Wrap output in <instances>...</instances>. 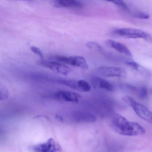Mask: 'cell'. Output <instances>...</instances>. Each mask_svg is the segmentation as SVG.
<instances>
[{"instance_id": "1", "label": "cell", "mask_w": 152, "mask_h": 152, "mask_svg": "<svg viewBox=\"0 0 152 152\" xmlns=\"http://www.w3.org/2000/svg\"><path fill=\"white\" fill-rule=\"evenodd\" d=\"M111 126L120 134L128 136H135L145 134V130L137 122L129 121L125 117L117 113L112 115Z\"/></svg>"}, {"instance_id": "2", "label": "cell", "mask_w": 152, "mask_h": 152, "mask_svg": "<svg viewBox=\"0 0 152 152\" xmlns=\"http://www.w3.org/2000/svg\"><path fill=\"white\" fill-rule=\"evenodd\" d=\"M123 101L131 107L137 115L148 123L152 124V112L143 104L129 96L122 97Z\"/></svg>"}, {"instance_id": "3", "label": "cell", "mask_w": 152, "mask_h": 152, "mask_svg": "<svg viewBox=\"0 0 152 152\" xmlns=\"http://www.w3.org/2000/svg\"><path fill=\"white\" fill-rule=\"evenodd\" d=\"M115 35L129 39H142L152 43V37L147 32L140 29L132 28H119L113 31Z\"/></svg>"}, {"instance_id": "4", "label": "cell", "mask_w": 152, "mask_h": 152, "mask_svg": "<svg viewBox=\"0 0 152 152\" xmlns=\"http://www.w3.org/2000/svg\"><path fill=\"white\" fill-rule=\"evenodd\" d=\"M52 58L55 60L56 61L80 68L81 69H87L88 68V64L86 61L84 57L81 56L66 57L55 55L53 56Z\"/></svg>"}, {"instance_id": "5", "label": "cell", "mask_w": 152, "mask_h": 152, "mask_svg": "<svg viewBox=\"0 0 152 152\" xmlns=\"http://www.w3.org/2000/svg\"><path fill=\"white\" fill-rule=\"evenodd\" d=\"M58 82L70 88L82 92H89L91 89V85L88 82L84 80H60Z\"/></svg>"}, {"instance_id": "6", "label": "cell", "mask_w": 152, "mask_h": 152, "mask_svg": "<svg viewBox=\"0 0 152 152\" xmlns=\"http://www.w3.org/2000/svg\"><path fill=\"white\" fill-rule=\"evenodd\" d=\"M98 70L102 75L106 77L124 78L127 76L126 70L119 67L104 66L100 67Z\"/></svg>"}, {"instance_id": "7", "label": "cell", "mask_w": 152, "mask_h": 152, "mask_svg": "<svg viewBox=\"0 0 152 152\" xmlns=\"http://www.w3.org/2000/svg\"><path fill=\"white\" fill-rule=\"evenodd\" d=\"M53 99L59 101L77 103L81 99V96L77 93L67 90L57 91L52 95Z\"/></svg>"}, {"instance_id": "8", "label": "cell", "mask_w": 152, "mask_h": 152, "mask_svg": "<svg viewBox=\"0 0 152 152\" xmlns=\"http://www.w3.org/2000/svg\"><path fill=\"white\" fill-rule=\"evenodd\" d=\"M41 65L52 71L64 75H67L70 72V69L63 63L58 61H43Z\"/></svg>"}, {"instance_id": "9", "label": "cell", "mask_w": 152, "mask_h": 152, "mask_svg": "<svg viewBox=\"0 0 152 152\" xmlns=\"http://www.w3.org/2000/svg\"><path fill=\"white\" fill-rule=\"evenodd\" d=\"M61 148L52 138H50L47 142L35 145L32 150L35 152H58Z\"/></svg>"}, {"instance_id": "10", "label": "cell", "mask_w": 152, "mask_h": 152, "mask_svg": "<svg viewBox=\"0 0 152 152\" xmlns=\"http://www.w3.org/2000/svg\"><path fill=\"white\" fill-rule=\"evenodd\" d=\"M71 117L74 121L82 123H92L96 120V117L94 114L87 112H75L72 113Z\"/></svg>"}, {"instance_id": "11", "label": "cell", "mask_w": 152, "mask_h": 152, "mask_svg": "<svg viewBox=\"0 0 152 152\" xmlns=\"http://www.w3.org/2000/svg\"><path fill=\"white\" fill-rule=\"evenodd\" d=\"M106 44L109 47L114 49L117 52L127 57L130 58L132 57V53L124 44L112 40H107Z\"/></svg>"}, {"instance_id": "12", "label": "cell", "mask_w": 152, "mask_h": 152, "mask_svg": "<svg viewBox=\"0 0 152 152\" xmlns=\"http://www.w3.org/2000/svg\"><path fill=\"white\" fill-rule=\"evenodd\" d=\"M91 82L93 86L96 88L108 91H112L113 89V85L110 82L97 76H93L91 78Z\"/></svg>"}, {"instance_id": "13", "label": "cell", "mask_w": 152, "mask_h": 152, "mask_svg": "<svg viewBox=\"0 0 152 152\" xmlns=\"http://www.w3.org/2000/svg\"><path fill=\"white\" fill-rule=\"evenodd\" d=\"M126 64L128 66L135 70L142 75L146 77H149L151 76L152 72L150 69L143 66L135 61H127L126 62Z\"/></svg>"}, {"instance_id": "14", "label": "cell", "mask_w": 152, "mask_h": 152, "mask_svg": "<svg viewBox=\"0 0 152 152\" xmlns=\"http://www.w3.org/2000/svg\"><path fill=\"white\" fill-rule=\"evenodd\" d=\"M54 3L55 6L62 8H79L82 6L79 0H54Z\"/></svg>"}, {"instance_id": "15", "label": "cell", "mask_w": 152, "mask_h": 152, "mask_svg": "<svg viewBox=\"0 0 152 152\" xmlns=\"http://www.w3.org/2000/svg\"><path fill=\"white\" fill-rule=\"evenodd\" d=\"M86 46L92 50L95 51H103V47L96 42H89L87 43Z\"/></svg>"}, {"instance_id": "16", "label": "cell", "mask_w": 152, "mask_h": 152, "mask_svg": "<svg viewBox=\"0 0 152 152\" xmlns=\"http://www.w3.org/2000/svg\"><path fill=\"white\" fill-rule=\"evenodd\" d=\"M149 91H148L147 88L145 86H142L138 88L136 94L138 95V96L142 99H145L148 96V93Z\"/></svg>"}, {"instance_id": "17", "label": "cell", "mask_w": 152, "mask_h": 152, "mask_svg": "<svg viewBox=\"0 0 152 152\" xmlns=\"http://www.w3.org/2000/svg\"><path fill=\"white\" fill-rule=\"evenodd\" d=\"M9 96V91L7 88L3 85H1L0 87V100L1 101L6 100Z\"/></svg>"}, {"instance_id": "18", "label": "cell", "mask_w": 152, "mask_h": 152, "mask_svg": "<svg viewBox=\"0 0 152 152\" xmlns=\"http://www.w3.org/2000/svg\"><path fill=\"white\" fill-rule=\"evenodd\" d=\"M30 50L35 54H36L41 59L43 60L44 58L43 53L39 48L36 46H32L30 47Z\"/></svg>"}, {"instance_id": "19", "label": "cell", "mask_w": 152, "mask_h": 152, "mask_svg": "<svg viewBox=\"0 0 152 152\" xmlns=\"http://www.w3.org/2000/svg\"><path fill=\"white\" fill-rule=\"evenodd\" d=\"M106 1L110 2L113 3L116 5L120 6L124 9H126L127 5L125 3V2L123 0H104Z\"/></svg>"}, {"instance_id": "20", "label": "cell", "mask_w": 152, "mask_h": 152, "mask_svg": "<svg viewBox=\"0 0 152 152\" xmlns=\"http://www.w3.org/2000/svg\"><path fill=\"white\" fill-rule=\"evenodd\" d=\"M134 16L136 18L142 19H148L150 18L149 14L142 12H137L134 13Z\"/></svg>"}, {"instance_id": "21", "label": "cell", "mask_w": 152, "mask_h": 152, "mask_svg": "<svg viewBox=\"0 0 152 152\" xmlns=\"http://www.w3.org/2000/svg\"><path fill=\"white\" fill-rule=\"evenodd\" d=\"M149 91V93H150V94H151L152 95V87L151 88H150Z\"/></svg>"}]
</instances>
